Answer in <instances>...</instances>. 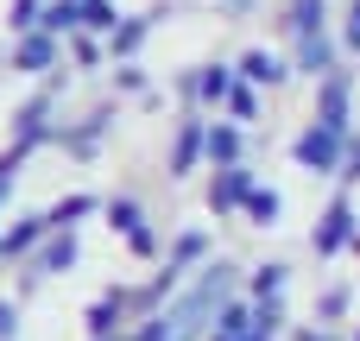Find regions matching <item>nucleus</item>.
Segmentation results:
<instances>
[{
    "instance_id": "obj_1",
    "label": "nucleus",
    "mask_w": 360,
    "mask_h": 341,
    "mask_svg": "<svg viewBox=\"0 0 360 341\" xmlns=\"http://www.w3.org/2000/svg\"><path fill=\"white\" fill-rule=\"evenodd\" d=\"M335 146H342V133H335V127H316V133H304V139H297V165L329 171V165H335Z\"/></svg>"
},
{
    "instance_id": "obj_2",
    "label": "nucleus",
    "mask_w": 360,
    "mask_h": 341,
    "mask_svg": "<svg viewBox=\"0 0 360 341\" xmlns=\"http://www.w3.org/2000/svg\"><path fill=\"white\" fill-rule=\"evenodd\" d=\"M234 202H247V171L240 165H221L215 190H209V209H234Z\"/></svg>"
},
{
    "instance_id": "obj_3",
    "label": "nucleus",
    "mask_w": 360,
    "mask_h": 341,
    "mask_svg": "<svg viewBox=\"0 0 360 341\" xmlns=\"http://www.w3.org/2000/svg\"><path fill=\"white\" fill-rule=\"evenodd\" d=\"M108 221L133 240V253H152V228L139 221V209H133V202H114V209H108Z\"/></svg>"
},
{
    "instance_id": "obj_4",
    "label": "nucleus",
    "mask_w": 360,
    "mask_h": 341,
    "mask_svg": "<svg viewBox=\"0 0 360 341\" xmlns=\"http://www.w3.org/2000/svg\"><path fill=\"white\" fill-rule=\"evenodd\" d=\"M348 221H354V215H348V202H335V209H329V221H323V234H316V253H335V247L348 240Z\"/></svg>"
},
{
    "instance_id": "obj_5",
    "label": "nucleus",
    "mask_w": 360,
    "mask_h": 341,
    "mask_svg": "<svg viewBox=\"0 0 360 341\" xmlns=\"http://www.w3.org/2000/svg\"><path fill=\"white\" fill-rule=\"evenodd\" d=\"M342 108H348V89H342V76H329V82H323V127H335V133H342V127H348V120H342Z\"/></svg>"
},
{
    "instance_id": "obj_6",
    "label": "nucleus",
    "mask_w": 360,
    "mask_h": 341,
    "mask_svg": "<svg viewBox=\"0 0 360 341\" xmlns=\"http://www.w3.org/2000/svg\"><path fill=\"white\" fill-rule=\"evenodd\" d=\"M38 234H51V221H44V215H38V221H19V228H6V234H0V253H25Z\"/></svg>"
},
{
    "instance_id": "obj_7",
    "label": "nucleus",
    "mask_w": 360,
    "mask_h": 341,
    "mask_svg": "<svg viewBox=\"0 0 360 341\" xmlns=\"http://www.w3.org/2000/svg\"><path fill=\"white\" fill-rule=\"evenodd\" d=\"M196 95H202V101H228V95H234V82H228V70H221V63H209V70L196 76Z\"/></svg>"
},
{
    "instance_id": "obj_8",
    "label": "nucleus",
    "mask_w": 360,
    "mask_h": 341,
    "mask_svg": "<svg viewBox=\"0 0 360 341\" xmlns=\"http://www.w3.org/2000/svg\"><path fill=\"white\" fill-rule=\"evenodd\" d=\"M51 51H57V44H51V32L25 38V44H19V70H44V63H51Z\"/></svg>"
},
{
    "instance_id": "obj_9",
    "label": "nucleus",
    "mask_w": 360,
    "mask_h": 341,
    "mask_svg": "<svg viewBox=\"0 0 360 341\" xmlns=\"http://www.w3.org/2000/svg\"><path fill=\"white\" fill-rule=\"evenodd\" d=\"M240 76H247V82H278V76H285V63H278V57H266V51H253V57L240 63Z\"/></svg>"
},
{
    "instance_id": "obj_10",
    "label": "nucleus",
    "mask_w": 360,
    "mask_h": 341,
    "mask_svg": "<svg viewBox=\"0 0 360 341\" xmlns=\"http://www.w3.org/2000/svg\"><path fill=\"white\" fill-rule=\"evenodd\" d=\"M209 158H215V165H234V158H240V133H234V127H215V133H209Z\"/></svg>"
},
{
    "instance_id": "obj_11",
    "label": "nucleus",
    "mask_w": 360,
    "mask_h": 341,
    "mask_svg": "<svg viewBox=\"0 0 360 341\" xmlns=\"http://www.w3.org/2000/svg\"><path fill=\"white\" fill-rule=\"evenodd\" d=\"M89 209H95L89 196H70V202H57L44 221H51V234H70V221H76V215H89Z\"/></svg>"
},
{
    "instance_id": "obj_12",
    "label": "nucleus",
    "mask_w": 360,
    "mask_h": 341,
    "mask_svg": "<svg viewBox=\"0 0 360 341\" xmlns=\"http://www.w3.org/2000/svg\"><path fill=\"white\" fill-rule=\"evenodd\" d=\"M70 259H76V240H70V234H57V240L38 253V272H63Z\"/></svg>"
},
{
    "instance_id": "obj_13",
    "label": "nucleus",
    "mask_w": 360,
    "mask_h": 341,
    "mask_svg": "<svg viewBox=\"0 0 360 341\" xmlns=\"http://www.w3.org/2000/svg\"><path fill=\"white\" fill-rule=\"evenodd\" d=\"M196 146H209V133H202V127L190 120V127H184V139H177V158H171V171H190V158H196Z\"/></svg>"
},
{
    "instance_id": "obj_14",
    "label": "nucleus",
    "mask_w": 360,
    "mask_h": 341,
    "mask_svg": "<svg viewBox=\"0 0 360 341\" xmlns=\"http://www.w3.org/2000/svg\"><path fill=\"white\" fill-rule=\"evenodd\" d=\"M82 19V6L76 0H57V6H44V32H63V25H76Z\"/></svg>"
},
{
    "instance_id": "obj_15",
    "label": "nucleus",
    "mask_w": 360,
    "mask_h": 341,
    "mask_svg": "<svg viewBox=\"0 0 360 341\" xmlns=\"http://www.w3.org/2000/svg\"><path fill=\"white\" fill-rule=\"evenodd\" d=\"M316 19H323V0H297V6H291V25H297L304 38L316 32Z\"/></svg>"
},
{
    "instance_id": "obj_16",
    "label": "nucleus",
    "mask_w": 360,
    "mask_h": 341,
    "mask_svg": "<svg viewBox=\"0 0 360 341\" xmlns=\"http://www.w3.org/2000/svg\"><path fill=\"white\" fill-rule=\"evenodd\" d=\"M82 25H95V32H114V6H101V0H82Z\"/></svg>"
},
{
    "instance_id": "obj_17",
    "label": "nucleus",
    "mask_w": 360,
    "mask_h": 341,
    "mask_svg": "<svg viewBox=\"0 0 360 341\" xmlns=\"http://www.w3.org/2000/svg\"><path fill=\"white\" fill-rule=\"evenodd\" d=\"M139 38H146V19H127V25L114 32V51L127 57V51H139Z\"/></svg>"
},
{
    "instance_id": "obj_18",
    "label": "nucleus",
    "mask_w": 360,
    "mask_h": 341,
    "mask_svg": "<svg viewBox=\"0 0 360 341\" xmlns=\"http://www.w3.org/2000/svg\"><path fill=\"white\" fill-rule=\"evenodd\" d=\"M114 310H120V297H101V304L89 310V329H95V335H108V323H114Z\"/></svg>"
},
{
    "instance_id": "obj_19",
    "label": "nucleus",
    "mask_w": 360,
    "mask_h": 341,
    "mask_svg": "<svg viewBox=\"0 0 360 341\" xmlns=\"http://www.w3.org/2000/svg\"><path fill=\"white\" fill-rule=\"evenodd\" d=\"M323 63H329V44L310 32V38H304V70H323Z\"/></svg>"
},
{
    "instance_id": "obj_20",
    "label": "nucleus",
    "mask_w": 360,
    "mask_h": 341,
    "mask_svg": "<svg viewBox=\"0 0 360 341\" xmlns=\"http://www.w3.org/2000/svg\"><path fill=\"white\" fill-rule=\"evenodd\" d=\"M228 108H234V120H253V114H259V101H253V89H234V95H228Z\"/></svg>"
},
{
    "instance_id": "obj_21",
    "label": "nucleus",
    "mask_w": 360,
    "mask_h": 341,
    "mask_svg": "<svg viewBox=\"0 0 360 341\" xmlns=\"http://www.w3.org/2000/svg\"><path fill=\"white\" fill-rule=\"evenodd\" d=\"M247 209H253V221H272V215H278V196L259 190V196H247Z\"/></svg>"
},
{
    "instance_id": "obj_22",
    "label": "nucleus",
    "mask_w": 360,
    "mask_h": 341,
    "mask_svg": "<svg viewBox=\"0 0 360 341\" xmlns=\"http://www.w3.org/2000/svg\"><path fill=\"white\" fill-rule=\"evenodd\" d=\"M196 253H202V234H184V240H177V266H190Z\"/></svg>"
},
{
    "instance_id": "obj_23",
    "label": "nucleus",
    "mask_w": 360,
    "mask_h": 341,
    "mask_svg": "<svg viewBox=\"0 0 360 341\" xmlns=\"http://www.w3.org/2000/svg\"><path fill=\"white\" fill-rule=\"evenodd\" d=\"M278 285H285V266H266V272H259V297H266V291H278Z\"/></svg>"
},
{
    "instance_id": "obj_24",
    "label": "nucleus",
    "mask_w": 360,
    "mask_h": 341,
    "mask_svg": "<svg viewBox=\"0 0 360 341\" xmlns=\"http://www.w3.org/2000/svg\"><path fill=\"white\" fill-rule=\"evenodd\" d=\"M32 13H38V0H13V25H32Z\"/></svg>"
},
{
    "instance_id": "obj_25",
    "label": "nucleus",
    "mask_w": 360,
    "mask_h": 341,
    "mask_svg": "<svg viewBox=\"0 0 360 341\" xmlns=\"http://www.w3.org/2000/svg\"><path fill=\"white\" fill-rule=\"evenodd\" d=\"M13 329H19V323H13V304H0V341L13 335Z\"/></svg>"
},
{
    "instance_id": "obj_26",
    "label": "nucleus",
    "mask_w": 360,
    "mask_h": 341,
    "mask_svg": "<svg viewBox=\"0 0 360 341\" xmlns=\"http://www.w3.org/2000/svg\"><path fill=\"white\" fill-rule=\"evenodd\" d=\"M348 38H354V44H360V0H354V25H348Z\"/></svg>"
},
{
    "instance_id": "obj_27",
    "label": "nucleus",
    "mask_w": 360,
    "mask_h": 341,
    "mask_svg": "<svg viewBox=\"0 0 360 341\" xmlns=\"http://www.w3.org/2000/svg\"><path fill=\"white\" fill-rule=\"evenodd\" d=\"M101 341H108V335H101Z\"/></svg>"
}]
</instances>
